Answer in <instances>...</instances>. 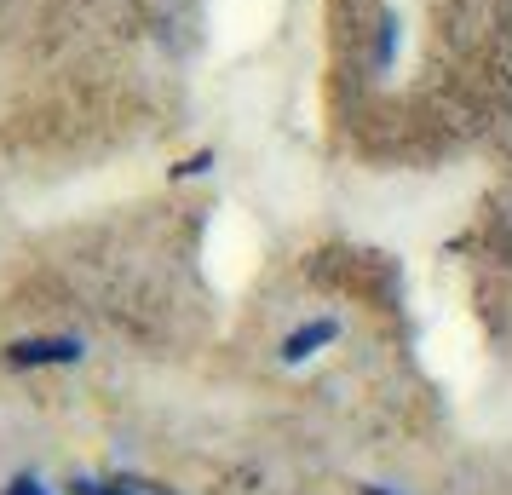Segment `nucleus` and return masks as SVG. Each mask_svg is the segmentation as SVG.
I'll list each match as a JSON object with an SVG mask.
<instances>
[{"instance_id":"nucleus-1","label":"nucleus","mask_w":512,"mask_h":495,"mask_svg":"<svg viewBox=\"0 0 512 495\" xmlns=\"http://www.w3.org/2000/svg\"><path fill=\"white\" fill-rule=\"evenodd\" d=\"M0 357H6V369H70L87 357V346L75 334H29V340H12Z\"/></svg>"},{"instance_id":"nucleus-2","label":"nucleus","mask_w":512,"mask_h":495,"mask_svg":"<svg viewBox=\"0 0 512 495\" xmlns=\"http://www.w3.org/2000/svg\"><path fill=\"white\" fill-rule=\"evenodd\" d=\"M334 340H340V323H334V317H305L294 334H282L277 357L282 363H305V357H317L323 346H334Z\"/></svg>"},{"instance_id":"nucleus-3","label":"nucleus","mask_w":512,"mask_h":495,"mask_svg":"<svg viewBox=\"0 0 512 495\" xmlns=\"http://www.w3.org/2000/svg\"><path fill=\"white\" fill-rule=\"evenodd\" d=\"M110 495H179V490H167V484H156V478H110Z\"/></svg>"},{"instance_id":"nucleus-4","label":"nucleus","mask_w":512,"mask_h":495,"mask_svg":"<svg viewBox=\"0 0 512 495\" xmlns=\"http://www.w3.org/2000/svg\"><path fill=\"white\" fill-rule=\"evenodd\" d=\"M64 490L70 495H110V478H87V472H81V478H70Z\"/></svg>"},{"instance_id":"nucleus-5","label":"nucleus","mask_w":512,"mask_h":495,"mask_svg":"<svg viewBox=\"0 0 512 495\" xmlns=\"http://www.w3.org/2000/svg\"><path fill=\"white\" fill-rule=\"evenodd\" d=\"M6 495H52V490L41 484V478H35V472H18V478L6 484Z\"/></svg>"},{"instance_id":"nucleus-6","label":"nucleus","mask_w":512,"mask_h":495,"mask_svg":"<svg viewBox=\"0 0 512 495\" xmlns=\"http://www.w3.org/2000/svg\"><path fill=\"white\" fill-rule=\"evenodd\" d=\"M208 167H213V156H208V150H196L190 162H179V167H173V179H196V173H208Z\"/></svg>"},{"instance_id":"nucleus-7","label":"nucleus","mask_w":512,"mask_h":495,"mask_svg":"<svg viewBox=\"0 0 512 495\" xmlns=\"http://www.w3.org/2000/svg\"><path fill=\"white\" fill-rule=\"evenodd\" d=\"M357 495H392V490H386V484H363Z\"/></svg>"}]
</instances>
